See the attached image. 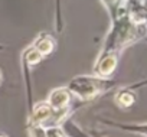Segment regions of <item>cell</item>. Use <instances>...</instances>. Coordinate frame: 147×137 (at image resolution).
Here are the masks:
<instances>
[{
    "label": "cell",
    "instance_id": "1",
    "mask_svg": "<svg viewBox=\"0 0 147 137\" xmlns=\"http://www.w3.org/2000/svg\"><path fill=\"white\" fill-rule=\"evenodd\" d=\"M114 85H115V82L113 80L98 78L91 74V75H80V77L72 78L66 88L72 95L78 97L80 100L90 101V100H94V98L100 97L101 94L110 91Z\"/></svg>",
    "mask_w": 147,
    "mask_h": 137
},
{
    "label": "cell",
    "instance_id": "2",
    "mask_svg": "<svg viewBox=\"0 0 147 137\" xmlns=\"http://www.w3.org/2000/svg\"><path fill=\"white\" fill-rule=\"evenodd\" d=\"M118 58H120V53H115V52H100V56L97 58L95 65H94L92 75L98 78H108L117 70Z\"/></svg>",
    "mask_w": 147,
    "mask_h": 137
},
{
    "label": "cell",
    "instance_id": "3",
    "mask_svg": "<svg viewBox=\"0 0 147 137\" xmlns=\"http://www.w3.org/2000/svg\"><path fill=\"white\" fill-rule=\"evenodd\" d=\"M52 114H53V111H52L51 105L46 101H39L35 105H32V108L29 111V124L28 126L45 127V124L49 121Z\"/></svg>",
    "mask_w": 147,
    "mask_h": 137
},
{
    "label": "cell",
    "instance_id": "4",
    "mask_svg": "<svg viewBox=\"0 0 147 137\" xmlns=\"http://www.w3.org/2000/svg\"><path fill=\"white\" fill-rule=\"evenodd\" d=\"M32 46L45 58V56H49L55 51L56 42H55V38L52 35H49L48 32H42V33H39L36 36V39L33 40Z\"/></svg>",
    "mask_w": 147,
    "mask_h": 137
},
{
    "label": "cell",
    "instance_id": "5",
    "mask_svg": "<svg viewBox=\"0 0 147 137\" xmlns=\"http://www.w3.org/2000/svg\"><path fill=\"white\" fill-rule=\"evenodd\" d=\"M59 127L62 128L65 137H91L87 131H84L71 117L66 118V120H63Z\"/></svg>",
    "mask_w": 147,
    "mask_h": 137
},
{
    "label": "cell",
    "instance_id": "6",
    "mask_svg": "<svg viewBox=\"0 0 147 137\" xmlns=\"http://www.w3.org/2000/svg\"><path fill=\"white\" fill-rule=\"evenodd\" d=\"M115 104L121 108H130L136 104V94L131 91V88H121L115 94Z\"/></svg>",
    "mask_w": 147,
    "mask_h": 137
},
{
    "label": "cell",
    "instance_id": "7",
    "mask_svg": "<svg viewBox=\"0 0 147 137\" xmlns=\"http://www.w3.org/2000/svg\"><path fill=\"white\" fill-rule=\"evenodd\" d=\"M42 59H43V56H42L32 45L28 46V48L22 52V63L26 65L28 68H33V66L38 65Z\"/></svg>",
    "mask_w": 147,
    "mask_h": 137
},
{
    "label": "cell",
    "instance_id": "8",
    "mask_svg": "<svg viewBox=\"0 0 147 137\" xmlns=\"http://www.w3.org/2000/svg\"><path fill=\"white\" fill-rule=\"evenodd\" d=\"M45 137H65V134L59 126H51L45 127Z\"/></svg>",
    "mask_w": 147,
    "mask_h": 137
},
{
    "label": "cell",
    "instance_id": "9",
    "mask_svg": "<svg viewBox=\"0 0 147 137\" xmlns=\"http://www.w3.org/2000/svg\"><path fill=\"white\" fill-rule=\"evenodd\" d=\"M30 137H45V127L42 126H28Z\"/></svg>",
    "mask_w": 147,
    "mask_h": 137
},
{
    "label": "cell",
    "instance_id": "10",
    "mask_svg": "<svg viewBox=\"0 0 147 137\" xmlns=\"http://www.w3.org/2000/svg\"><path fill=\"white\" fill-rule=\"evenodd\" d=\"M0 82H2V71H0Z\"/></svg>",
    "mask_w": 147,
    "mask_h": 137
},
{
    "label": "cell",
    "instance_id": "11",
    "mask_svg": "<svg viewBox=\"0 0 147 137\" xmlns=\"http://www.w3.org/2000/svg\"><path fill=\"white\" fill-rule=\"evenodd\" d=\"M0 137H6V136H5V134H2V133H0Z\"/></svg>",
    "mask_w": 147,
    "mask_h": 137
},
{
    "label": "cell",
    "instance_id": "12",
    "mask_svg": "<svg viewBox=\"0 0 147 137\" xmlns=\"http://www.w3.org/2000/svg\"><path fill=\"white\" fill-rule=\"evenodd\" d=\"M0 49H5V46H3V45H0Z\"/></svg>",
    "mask_w": 147,
    "mask_h": 137
}]
</instances>
